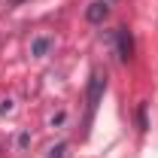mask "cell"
<instances>
[{
  "label": "cell",
  "mask_w": 158,
  "mask_h": 158,
  "mask_svg": "<svg viewBox=\"0 0 158 158\" xmlns=\"http://www.w3.org/2000/svg\"><path fill=\"white\" fill-rule=\"evenodd\" d=\"M103 88H106V76H103L100 70H94V73H91V79H88V122H91V116H94V110L100 106Z\"/></svg>",
  "instance_id": "6da1fadb"
},
{
  "label": "cell",
  "mask_w": 158,
  "mask_h": 158,
  "mask_svg": "<svg viewBox=\"0 0 158 158\" xmlns=\"http://www.w3.org/2000/svg\"><path fill=\"white\" fill-rule=\"evenodd\" d=\"M113 40H116V52L122 61H131V55H134V40H131V31L128 27H118L116 34H113Z\"/></svg>",
  "instance_id": "7a4b0ae2"
},
{
  "label": "cell",
  "mask_w": 158,
  "mask_h": 158,
  "mask_svg": "<svg viewBox=\"0 0 158 158\" xmlns=\"http://www.w3.org/2000/svg\"><path fill=\"white\" fill-rule=\"evenodd\" d=\"M106 12H110V9H106V3H103V0H94V3L85 9V19L91 21V24H100V21L106 19Z\"/></svg>",
  "instance_id": "3957f363"
},
{
  "label": "cell",
  "mask_w": 158,
  "mask_h": 158,
  "mask_svg": "<svg viewBox=\"0 0 158 158\" xmlns=\"http://www.w3.org/2000/svg\"><path fill=\"white\" fill-rule=\"evenodd\" d=\"M49 46H52V40H49V37H37V40H34V46H31V55H46Z\"/></svg>",
  "instance_id": "277c9868"
},
{
  "label": "cell",
  "mask_w": 158,
  "mask_h": 158,
  "mask_svg": "<svg viewBox=\"0 0 158 158\" xmlns=\"http://www.w3.org/2000/svg\"><path fill=\"white\" fill-rule=\"evenodd\" d=\"M64 152H67V146L58 143V146H52V149H49V158H64Z\"/></svg>",
  "instance_id": "5b68a950"
},
{
  "label": "cell",
  "mask_w": 158,
  "mask_h": 158,
  "mask_svg": "<svg viewBox=\"0 0 158 158\" xmlns=\"http://www.w3.org/2000/svg\"><path fill=\"white\" fill-rule=\"evenodd\" d=\"M27 146H31V134L21 131V134H19V149H27Z\"/></svg>",
  "instance_id": "8992f818"
},
{
  "label": "cell",
  "mask_w": 158,
  "mask_h": 158,
  "mask_svg": "<svg viewBox=\"0 0 158 158\" xmlns=\"http://www.w3.org/2000/svg\"><path fill=\"white\" fill-rule=\"evenodd\" d=\"M6 113H12V100H3L0 103V116H6Z\"/></svg>",
  "instance_id": "52a82bcc"
},
{
  "label": "cell",
  "mask_w": 158,
  "mask_h": 158,
  "mask_svg": "<svg viewBox=\"0 0 158 158\" xmlns=\"http://www.w3.org/2000/svg\"><path fill=\"white\" fill-rule=\"evenodd\" d=\"M137 118H140V128L146 131V106H140V113H137Z\"/></svg>",
  "instance_id": "ba28073f"
}]
</instances>
